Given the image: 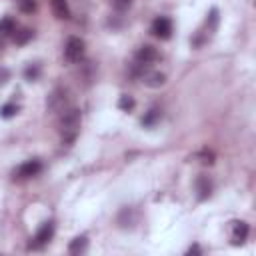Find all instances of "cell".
<instances>
[{
    "mask_svg": "<svg viewBox=\"0 0 256 256\" xmlns=\"http://www.w3.org/2000/svg\"><path fill=\"white\" fill-rule=\"evenodd\" d=\"M80 110L78 108H70V110H64L62 118H60V132H62V138L64 142H72L80 130Z\"/></svg>",
    "mask_w": 256,
    "mask_h": 256,
    "instance_id": "obj_1",
    "label": "cell"
},
{
    "mask_svg": "<svg viewBox=\"0 0 256 256\" xmlns=\"http://www.w3.org/2000/svg\"><path fill=\"white\" fill-rule=\"evenodd\" d=\"M64 56L68 62H80L84 58V40L78 36H70L64 46Z\"/></svg>",
    "mask_w": 256,
    "mask_h": 256,
    "instance_id": "obj_2",
    "label": "cell"
},
{
    "mask_svg": "<svg viewBox=\"0 0 256 256\" xmlns=\"http://www.w3.org/2000/svg\"><path fill=\"white\" fill-rule=\"evenodd\" d=\"M42 170V162L40 160H26L24 164H20L16 170H14V178L16 180H28L32 176H38Z\"/></svg>",
    "mask_w": 256,
    "mask_h": 256,
    "instance_id": "obj_3",
    "label": "cell"
},
{
    "mask_svg": "<svg viewBox=\"0 0 256 256\" xmlns=\"http://www.w3.org/2000/svg\"><path fill=\"white\" fill-rule=\"evenodd\" d=\"M52 236H54V222L48 220V222H44V224L38 228V232L34 234V238H32V242H30V248H42L44 244H48V242L52 240Z\"/></svg>",
    "mask_w": 256,
    "mask_h": 256,
    "instance_id": "obj_4",
    "label": "cell"
},
{
    "mask_svg": "<svg viewBox=\"0 0 256 256\" xmlns=\"http://www.w3.org/2000/svg\"><path fill=\"white\" fill-rule=\"evenodd\" d=\"M152 34L162 38V40H168L172 36V20L166 18V16H158L152 22Z\"/></svg>",
    "mask_w": 256,
    "mask_h": 256,
    "instance_id": "obj_5",
    "label": "cell"
},
{
    "mask_svg": "<svg viewBox=\"0 0 256 256\" xmlns=\"http://www.w3.org/2000/svg\"><path fill=\"white\" fill-rule=\"evenodd\" d=\"M248 232H250V228L246 222H240V220L232 222V234H230L232 244H242L248 238Z\"/></svg>",
    "mask_w": 256,
    "mask_h": 256,
    "instance_id": "obj_6",
    "label": "cell"
},
{
    "mask_svg": "<svg viewBox=\"0 0 256 256\" xmlns=\"http://www.w3.org/2000/svg\"><path fill=\"white\" fill-rule=\"evenodd\" d=\"M48 108H50V110H56V112H60V110L66 108V92H64L62 88H56V90L48 96Z\"/></svg>",
    "mask_w": 256,
    "mask_h": 256,
    "instance_id": "obj_7",
    "label": "cell"
},
{
    "mask_svg": "<svg viewBox=\"0 0 256 256\" xmlns=\"http://www.w3.org/2000/svg\"><path fill=\"white\" fill-rule=\"evenodd\" d=\"M142 82L150 88H160L164 82H166V76L160 74V72H144L142 74Z\"/></svg>",
    "mask_w": 256,
    "mask_h": 256,
    "instance_id": "obj_8",
    "label": "cell"
},
{
    "mask_svg": "<svg viewBox=\"0 0 256 256\" xmlns=\"http://www.w3.org/2000/svg\"><path fill=\"white\" fill-rule=\"evenodd\" d=\"M50 6H52V12L56 18H60V20L70 18V8H68L66 0H50Z\"/></svg>",
    "mask_w": 256,
    "mask_h": 256,
    "instance_id": "obj_9",
    "label": "cell"
},
{
    "mask_svg": "<svg viewBox=\"0 0 256 256\" xmlns=\"http://www.w3.org/2000/svg\"><path fill=\"white\" fill-rule=\"evenodd\" d=\"M160 118H162V112H160L158 108H150V110L144 114V118H142V126L150 128V126H154V124H156Z\"/></svg>",
    "mask_w": 256,
    "mask_h": 256,
    "instance_id": "obj_10",
    "label": "cell"
},
{
    "mask_svg": "<svg viewBox=\"0 0 256 256\" xmlns=\"http://www.w3.org/2000/svg\"><path fill=\"white\" fill-rule=\"evenodd\" d=\"M196 190H198V196H200V200H204V198H208V196H210V190H212V186H210V182H208V178H204V176H200V178L196 180Z\"/></svg>",
    "mask_w": 256,
    "mask_h": 256,
    "instance_id": "obj_11",
    "label": "cell"
},
{
    "mask_svg": "<svg viewBox=\"0 0 256 256\" xmlns=\"http://www.w3.org/2000/svg\"><path fill=\"white\" fill-rule=\"evenodd\" d=\"M86 246H88L86 236H76V238L70 242L68 252H70V254H78V252H84V250H86Z\"/></svg>",
    "mask_w": 256,
    "mask_h": 256,
    "instance_id": "obj_12",
    "label": "cell"
},
{
    "mask_svg": "<svg viewBox=\"0 0 256 256\" xmlns=\"http://www.w3.org/2000/svg\"><path fill=\"white\" fill-rule=\"evenodd\" d=\"M14 32H16V22H14V18H10V16L0 18V34L8 36V34H14Z\"/></svg>",
    "mask_w": 256,
    "mask_h": 256,
    "instance_id": "obj_13",
    "label": "cell"
},
{
    "mask_svg": "<svg viewBox=\"0 0 256 256\" xmlns=\"http://www.w3.org/2000/svg\"><path fill=\"white\" fill-rule=\"evenodd\" d=\"M34 36V32L30 30V28H24V30H18L16 34H14V42L18 44V46H22V44H26L30 38Z\"/></svg>",
    "mask_w": 256,
    "mask_h": 256,
    "instance_id": "obj_14",
    "label": "cell"
},
{
    "mask_svg": "<svg viewBox=\"0 0 256 256\" xmlns=\"http://www.w3.org/2000/svg\"><path fill=\"white\" fill-rule=\"evenodd\" d=\"M118 108L124 110V112H130V110L134 108V98L128 96V94H122L120 100H118Z\"/></svg>",
    "mask_w": 256,
    "mask_h": 256,
    "instance_id": "obj_15",
    "label": "cell"
},
{
    "mask_svg": "<svg viewBox=\"0 0 256 256\" xmlns=\"http://www.w3.org/2000/svg\"><path fill=\"white\" fill-rule=\"evenodd\" d=\"M16 112H18V106L12 104V102H8V104H4V106L0 108V116H2V118H12Z\"/></svg>",
    "mask_w": 256,
    "mask_h": 256,
    "instance_id": "obj_16",
    "label": "cell"
},
{
    "mask_svg": "<svg viewBox=\"0 0 256 256\" xmlns=\"http://www.w3.org/2000/svg\"><path fill=\"white\" fill-rule=\"evenodd\" d=\"M18 8L22 12H34L36 10V2L34 0H18Z\"/></svg>",
    "mask_w": 256,
    "mask_h": 256,
    "instance_id": "obj_17",
    "label": "cell"
},
{
    "mask_svg": "<svg viewBox=\"0 0 256 256\" xmlns=\"http://www.w3.org/2000/svg\"><path fill=\"white\" fill-rule=\"evenodd\" d=\"M38 72H40V68L34 64V66H28L26 70H24V76H26V80H36V76H38Z\"/></svg>",
    "mask_w": 256,
    "mask_h": 256,
    "instance_id": "obj_18",
    "label": "cell"
},
{
    "mask_svg": "<svg viewBox=\"0 0 256 256\" xmlns=\"http://www.w3.org/2000/svg\"><path fill=\"white\" fill-rule=\"evenodd\" d=\"M112 6L116 8V10H126V8H130L132 6V0H112Z\"/></svg>",
    "mask_w": 256,
    "mask_h": 256,
    "instance_id": "obj_19",
    "label": "cell"
}]
</instances>
